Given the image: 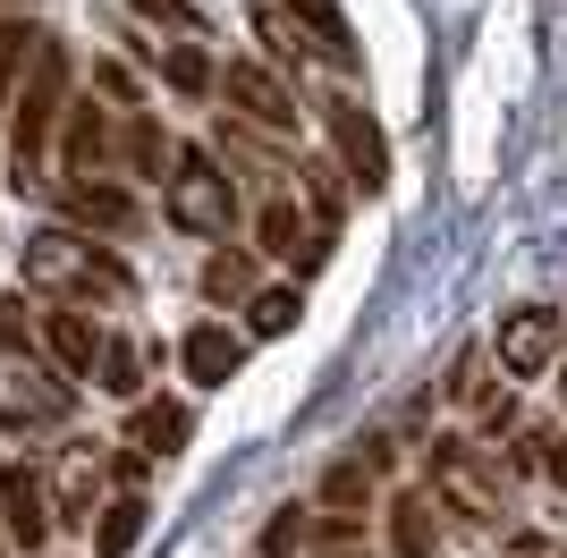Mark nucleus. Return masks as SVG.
<instances>
[{
	"mask_svg": "<svg viewBox=\"0 0 567 558\" xmlns=\"http://www.w3.org/2000/svg\"><path fill=\"white\" fill-rule=\"evenodd\" d=\"M18 271H25V288H34V297L76 304V313H85V304H127V297H136L127 262H118L102 237L69 229V220H60V229H34V237H25V246H18Z\"/></svg>",
	"mask_w": 567,
	"mask_h": 558,
	"instance_id": "f257e3e1",
	"label": "nucleus"
},
{
	"mask_svg": "<svg viewBox=\"0 0 567 558\" xmlns=\"http://www.w3.org/2000/svg\"><path fill=\"white\" fill-rule=\"evenodd\" d=\"M69 85H76L69 51L43 43V60H34L25 85H18V111H9V186H43L51 144H60V118H69Z\"/></svg>",
	"mask_w": 567,
	"mask_h": 558,
	"instance_id": "f03ea898",
	"label": "nucleus"
},
{
	"mask_svg": "<svg viewBox=\"0 0 567 558\" xmlns=\"http://www.w3.org/2000/svg\"><path fill=\"white\" fill-rule=\"evenodd\" d=\"M76 415V381L43 355V339L34 348H0V432H60V423Z\"/></svg>",
	"mask_w": 567,
	"mask_h": 558,
	"instance_id": "7ed1b4c3",
	"label": "nucleus"
},
{
	"mask_svg": "<svg viewBox=\"0 0 567 558\" xmlns=\"http://www.w3.org/2000/svg\"><path fill=\"white\" fill-rule=\"evenodd\" d=\"M162 211H169V229H187V237H229L237 229L229 162L204 153V144H178V162H169V178H162Z\"/></svg>",
	"mask_w": 567,
	"mask_h": 558,
	"instance_id": "20e7f679",
	"label": "nucleus"
},
{
	"mask_svg": "<svg viewBox=\"0 0 567 558\" xmlns=\"http://www.w3.org/2000/svg\"><path fill=\"white\" fill-rule=\"evenodd\" d=\"M424 490L441 499V516H466V525H483V534H499L508 525V499H499V483L483 474V457H474V441H432L424 457Z\"/></svg>",
	"mask_w": 567,
	"mask_h": 558,
	"instance_id": "39448f33",
	"label": "nucleus"
},
{
	"mask_svg": "<svg viewBox=\"0 0 567 558\" xmlns=\"http://www.w3.org/2000/svg\"><path fill=\"white\" fill-rule=\"evenodd\" d=\"M322 127H331L339 178H348L355 195H381V186H390V144H381L373 111H364V102H355L348 85H331V93H322Z\"/></svg>",
	"mask_w": 567,
	"mask_h": 558,
	"instance_id": "423d86ee",
	"label": "nucleus"
},
{
	"mask_svg": "<svg viewBox=\"0 0 567 558\" xmlns=\"http://www.w3.org/2000/svg\"><path fill=\"white\" fill-rule=\"evenodd\" d=\"M111 483H118V448L111 441H69L60 448V474H51V516L60 525H94L118 499Z\"/></svg>",
	"mask_w": 567,
	"mask_h": 558,
	"instance_id": "0eeeda50",
	"label": "nucleus"
},
{
	"mask_svg": "<svg viewBox=\"0 0 567 558\" xmlns=\"http://www.w3.org/2000/svg\"><path fill=\"white\" fill-rule=\"evenodd\" d=\"M559 348H567L559 304H517V313H499V330H492V364L508 372V381H543V372L559 364Z\"/></svg>",
	"mask_w": 567,
	"mask_h": 558,
	"instance_id": "6e6552de",
	"label": "nucleus"
},
{
	"mask_svg": "<svg viewBox=\"0 0 567 558\" xmlns=\"http://www.w3.org/2000/svg\"><path fill=\"white\" fill-rule=\"evenodd\" d=\"M220 93H229L237 111H246V127H262V136H297V85H288L271 60H229V76H220Z\"/></svg>",
	"mask_w": 567,
	"mask_h": 558,
	"instance_id": "1a4fd4ad",
	"label": "nucleus"
},
{
	"mask_svg": "<svg viewBox=\"0 0 567 558\" xmlns=\"http://www.w3.org/2000/svg\"><path fill=\"white\" fill-rule=\"evenodd\" d=\"M51 525H60V516H51L43 474H34L25 457H9V465H0V541H9V550H25V558H43Z\"/></svg>",
	"mask_w": 567,
	"mask_h": 558,
	"instance_id": "9d476101",
	"label": "nucleus"
},
{
	"mask_svg": "<svg viewBox=\"0 0 567 558\" xmlns=\"http://www.w3.org/2000/svg\"><path fill=\"white\" fill-rule=\"evenodd\" d=\"M111 169H118V127H111V111L69 102V118H60V178H111Z\"/></svg>",
	"mask_w": 567,
	"mask_h": 558,
	"instance_id": "9b49d317",
	"label": "nucleus"
},
{
	"mask_svg": "<svg viewBox=\"0 0 567 558\" xmlns=\"http://www.w3.org/2000/svg\"><path fill=\"white\" fill-rule=\"evenodd\" d=\"M60 211H69V229H85V237H127L144 220L136 195L118 178H60Z\"/></svg>",
	"mask_w": 567,
	"mask_h": 558,
	"instance_id": "f8f14e48",
	"label": "nucleus"
},
{
	"mask_svg": "<svg viewBox=\"0 0 567 558\" xmlns=\"http://www.w3.org/2000/svg\"><path fill=\"white\" fill-rule=\"evenodd\" d=\"M255 255H288V262H306V271H313V262L331 255V237L306 220L297 195H271V204L255 211Z\"/></svg>",
	"mask_w": 567,
	"mask_h": 558,
	"instance_id": "ddd939ff",
	"label": "nucleus"
},
{
	"mask_svg": "<svg viewBox=\"0 0 567 558\" xmlns=\"http://www.w3.org/2000/svg\"><path fill=\"white\" fill-rule=\"evenodd\" d=\"M381 534H390V558H441V550H450V534H441V499H432V490L381 499Z\"/></svg>",
	"mask_w": 567,
	"mask_h": 558,
	"instance_id": "4468645a",
	"label": "nucleus"
},
{
	"mask_svg": "<svg viewBox=\"0 0 567 558\" xmlns=\"http://www.w3.org/2000/svg\"><path fill=\"white\" fill-rule=\"evenodd\" d=\"M34 330H43V355H51L60 372H69V381H94L102 339H111V330H102L94 313H76V304H51V313H43Z\"/></svg>",
	"mask_w": 567,
	"mask_h": 558,
	"instance_id": "2eb2a0df",
	"label": "nucleus"
},
{
	"mask_svg": "<svg viewBox=\"0 0 567 558\" xmlns=\"http://www.w3.org/2000/svg\"><path fill=\"white\" fill-rule=\"evenodd\" d=\"M187 432H195V406L187 397H136L127 406V457H178L187 448Z\"/></svg>",
	"mask_w": 567,
	"mask_h": 558,
	"instance_id": "dca6fc26",
	"label": "nucleus"
},
{
	"mask_svg": "<svg viewBox=\"0 0 567 558\" xmlns=\"http://www.w3.org/2000/svg\"><path fill=\"white\" fill-rule=\"evenodd\" d=\"M178 364H187L195 390H220V381H237V364H246V330H229V322H195L187 339H178Z\"/></svg>",
	"mask_w": 567,
	"mask_h": 558,
	"instance_id": "f3484780",
	"label": "nucleus"
},
{
	"mask_svg": "<svg viewBox=\"0 0 567 558\" xmlns=\"http://www.w3.org/2000/svg\"><path fill=\"white\" fill-rule=\"evenodd\" d=\"M280 9L297 18V34H306V51L322 69L355 76V34H348V18H339V0H280Z\"/></svg>",
	"mask_w": 567,
	"mask_h": 558,
	"instance_id": "a211bd4d",
	"label": "nucleus"
},
{
	"mask_svg": "<svg viewBox=\"0 0 567 558\" xmlns=\"http://www.w3.org/2000/svg\"><path fill=\"white\" fill-rule=\"evenodd\" d=\"M169 162H178V144H169V127L153 111H118V169H136V178H169Z\"/></svg>",
	"mask_w": 567,
	"mask_h": 558,
	"instance_id": "6ab92c4d",
	"label": "nucleus"
},
{
	"mask_svg": "<svg viewBox=\"0 0 567 558\" xmlns=\"http://www.w3.org/2000/svg\"><path fill=\"white\" fill-rule=\"evenodd\" d=\"M43 25L34 18H0V118L18 111V85H25V69H34V60H43Z\"/></svg>",
	"mask_w": 567,
	"mask_h": 558,
	"instance_id": "aec40b11",
	"label": "nucleus"
},
{
	"mask_svg": "<svg viewBox=\"0 0 567 558\" xmlns=\"http://www.w3.org/2000/svg\"><path fill=\"white\" fill-rule=\"evenodd\" d=\"M313 499H322V516H373V508H381L373 465H364V457H339L331 474H322V490H313Z\"/></svg>",
	"mask_w": 567,
	"mask_h": 558,
	"instance_id": "412c9836",
	"label": "nucleus"
},
{
	"mask_svg": "<svg viewBox=\"0 0 567 558\" xmlns=\"http://www.w3.org/2000/svg\"><path fill=\"white\" fill-rule=\"evenodd\" d=\"M204 297L213 304H246L255 297V246H213V255H204Z\"/></svg>",
	"mask_w": 567,
	"mask_h": 558,
	"instance_id": "4be33fe9",
	"label": "nucleus"
},
{
	"mask_svg": "<svg viewBox=\"0 0 567 558\" xmlns=\"http://www.w3.org/2000/svg\"><path fill=\"white\" fill-rule=\"evenodd\" d=\"M288 178H297V195H306V220H313L322 237H339V211H348V195H339V169H331V162H297Z\"/></svg>",
	"mask_w": 567,
	"mask_h": 558,
	"instance_id": "5701e85b",
	"label": "nucleus"
},
{
	"mask_svg": "<svg viewBox=\"0 0 567 558\" xmlns=\"http://www.w3.org/2000/svg\"><path fill=\"white\" fill-rule=\"evenodd\" d=\"M94 390H111V397H127V406H136V397H144V348H136V339H118V330H111V339H102V364H94Z\"/></svg>",
	"mask_w": 567,
	"mask_h": 558,
	"instance_id": "b1692460",
	"label": "nucleus"
},
{
	"mask_svg": "<svg viewBox=\"0 0 567 558\" xmlns=\"http://www.w3.org/2000/svg\"><path fill=\"white\" fill-rule=\"evenodd\" d=\"M306 313V288H255L246 297V339H288Z\"/></svg>",
	"mask_w": 567,
	"mask_h": 558,
	"instance_id": "393cba45",
	"label": "nucleus"
},
{
	"mask_svg": "<svg viewBox=\"0 0 567 558\" xmlns=\"http://www.w3.org/2000/svg\"><path fill=\"white\" fill-rule=\"evenodd\" d=\"M162 85H169V93H187V102H204V93L220 85L213 51H204V43H169V51H162Z\"/></svg>",
	"mask_w": 567,
	"mask_h": 558,
	"instance_id": "a878e982",
	"label": "nucleus"
},
{
	"mask_svg": "<svg viewBox=\"0 0 567 558\" xmlns=\"http://www.w3.org/2000/svg\"><path fill=\"white\" fill-rule=\"evenodd\" d=\"M144 541V499L136 490H118L111 508H102V525H94V558H127Z\"/></svg>",
	"mask_w": 567,
	"mask_h": 558,
	"instance_id": "bb28decb",
	"label": "nucleus"
},
{
	"mask_svg": "<svg viewBox=\"0 0 567 558\" xmlns=\"http://www.w3.org/2000/svg\"><path fill=\"white\" fill-rule=\"evenodd\" d=\"M313 516L322 508H297V499H288V508L262 525V558H306L313 550Z\"/></svg>",
	"mask_w": 567,
	"mask_h": 558,
	"instance_id": "cd10ccee",
	"label": "nucleus"
},
{
	"mask_svg": "<svg viewBox=\"0 0 567 558\" xmlns=\"http://www.w3.org/2000/svg\"><path fill=\"white\" fill-rule=\"evenodd\" d=\"M127 18H144V25H169L178 43H204V34H213L195 0H127Z\"/></svg>",
	"mask_w": 567,
	"mask_h": 558,
	"instance_id": "c85d7f7f",
	"label": "nucleus"
},
{
	"mask_svg": "<svg viewBox=\"0 0 567 558\" xmlns=\"http://www.w3.org/2000/svg\"><path fill=\"white\" fill-rule=\"evenodd\" d=\"M255 34L271 43V60H280V69H297V60H306V34H297V18H288V9H271V0L255 9Z\"/></svg>",
	"mask_w": 567,
	"mask_h": 558,
	"instance_id": "c756f323",
	"label": "nucleus"
},
{
	"mask_svg": "<svg viewBox=\"0 0 567 558\" xmlns=\"http://www.w3.org/2000/svg\"><path fill=\"white\" fill-rule=\"evenodd\" d=\"M441 397H450V406H474V415H483V406H492V381H483V355H457V364H450V381H441Z\"/></svg>",
	"mask_w": 567,
	"mask_h": 558,
	"instance_id": "7c9ffc66",
	"label": "nucleus"
},
{
	"mask_svg": "<svg viewBox=\"0 0 567 558\" xmlns=\"http://www.w3.org/2000/svg\"><path fill=\"white\" fill-rule=\"evenodd\" d=\"M94 93H102V102H136V76H127V60H94Z\"/></svg>",
	"mask_w": 567,
	"mask_h": 558,
	"instance_id": "2f4dec72",
	"label": "nucleus"
},
{
	"mask_svg": "<svg viewBox=\"0 0 567 558\" xmlns=\"http://www.w3.org/2000/svg\"><path fill=\"white\" fill-rule=\"evenodd\" d=\"M474 423H483V441H499V432H517V397L499 390V397H492V406H483Z\"/></svg>",
	"mask_w": 567,
	"mask_h": 558,
	"instance_id": "473e14b6",
	"label": "nucleus"
},
{
	"mask_svg": "<svg viewBox=\"0 0 567 558\" xmlns=\"http://www.w3.org/2000/svg\"><path fill=\"white\" fill-rule=\"evenodd\" d=\"M313 558H364V550H313Z\"/></svg>",
	"mask_w": 567,
	"mask_h": 558,
	"instance_id": "72a5a7b5",
	"label": "nucleus"
},
{
	"mask_svg": "<svg viewBox=\"0 0 567 558\" xmlns=\"http://www.w3.org/2000/svg\"><path fill=\"white\" fill-rule=\"evenodd\" d=\"M9 9H18V0H0V18H9Z\"/></svg>",
	"mask_w": 567,
	"mask_h": 558,
	"instance_id": "f704fd0d",
	"label": "nucleus"
},
{
	"mask_svg": "<svg viewBox=\"0 0 567 558\" xmlns=\"http://www.w3.org/2000/svg\"><path fill=\"white\" fill-rule=\"evenodd\" d=\"M559 406H567V381H559Z\"/></svg>",
	"mask_w": 567,
	"mask_h": 558,
	"instance_id": "c9c22d12",
	"label": "nucleus"
},
{
	"mask_svg": "<svg viewBox=\"0 0 567 558\" xmlns=\"http://www.w3.org/2000/svg\"><path fill=\"white\" fill-rule=\"evenodd\" d=\"M0 558H9V541H0Z\"/></svg>",
	"mask_w": 567,
	"mask_h": 558,
	"instance_id": "e433bc0d",
	"label": "nucleus"
}]
</instances>
